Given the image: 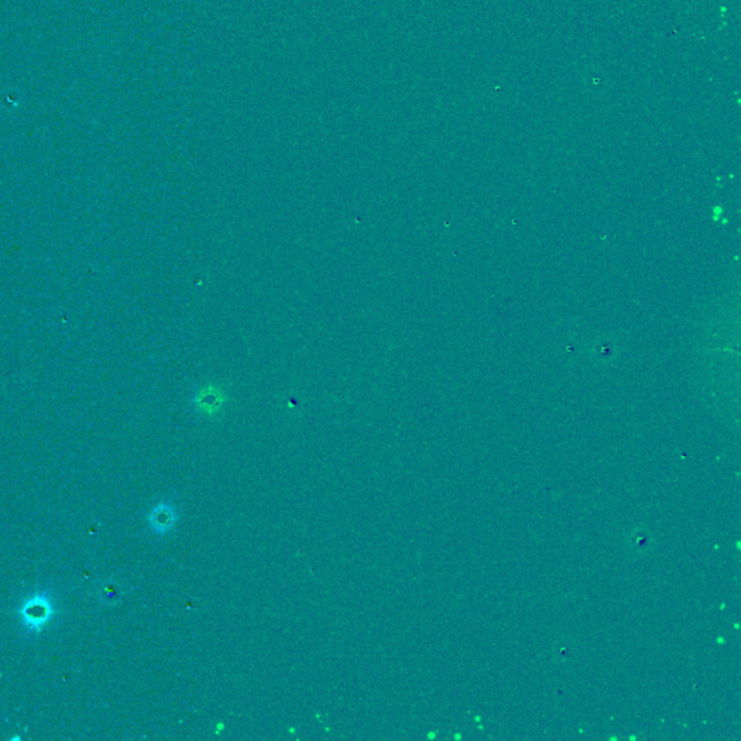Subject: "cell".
I'll use <instances>...</instances> for the list:
<instances>
[{
	"label": "cell",
	"mask_w": 741,
	"mask_h": 741,
	"mask_svg": "<svg viewBox=\"0 0 741 741\" xmlns=\"http://www.w3.org/2000/svg\"><path fill=\"white\" fill-rule=\"evenodd\" d=\"M54 614L53 601L47 594H36L28 598L21 609L19 617L22 624L31 631H39L46 627Z\"/></svg>",
	"instance_id": "1"
},
{
	"label": "cell",
	"mask_w": 741,
	"mask_h": 741,
	"mask_svg": "<svg viewBox=\"0 0 741 741\" xmlns=\"http://www.w3.org/2000/svg\"><path fill=\"white\" fill-rule=\"evenodd\" d=\"M627 543L634 552H647L651 546V536L643 529H636L633 533H630Z\"/></svg>",
	"instance_id": "3"
},
{
	"label": "cell",
	"mask_w": 741,
	"mask_h": 741,
	"mask_svg": "<svg viewBox=\"0 0 741 741\" xmlns=\"http://www.w3.org/2000/svg\"><path fill=\"white\" fill-rule=\"evenodd\" d=\"M177 521V511L169 503L158 504L148 515L149 527L159 535L169 532Z\"/></svg>",
	"instance_id": "2"
}]
</instances>
